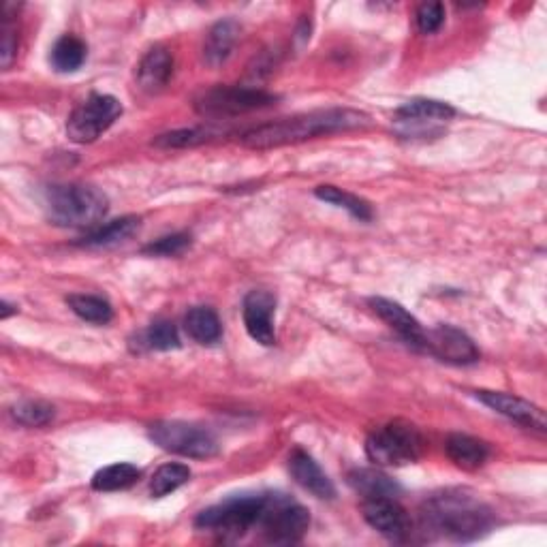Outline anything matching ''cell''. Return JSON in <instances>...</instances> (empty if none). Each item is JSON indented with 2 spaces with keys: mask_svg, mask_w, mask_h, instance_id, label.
Masks as SVG:
<instances>
[{
  "mask_svg": "<svg viewBox=\"0 0 547 547\" xmlns=\"http://www.w3.org/2000/svg\"><path fill=\"white\" fill-rule=\"evenodd\" d=\"M368 124L370 116L357 112V109H319V112L261 124V127L250 129L242 135V144L253 150H270L289 144H300L306 142V139H315L321 135L364 129Z\"/></svg>",
  "mask_w": 547,
  "mask_h": 547,
  "instance_id": "1",
  "label": "cell"
},
{
  "mask_svg": "<svg viewBox=\"0 0 547 547\" xmlns=\"http://www.w3.org/2000/svg\"><path fill=\"white\" fill-rule=\"evenodd\" d=\"M421 528L449 541H475L488 533L494 515L488 505L466 492H443L419 511Z\"/></svg>",
  "mask_w": 547,
  "mask_h": 547,
  "instance_id": "2",
  "label": "cell"
},
{
  "mask_svg": "<svg viewBox=\"0 0 547 547\" xmlns=\"http://www.w3.org/2000/svg\"><path fill=\"white\" fill-rule=\"evenodd\" d=\"M45 210L54 225L88 229L103 221L109 201L97 186L56 184L45 193Z\"/></svg>",
  "mask_w": 547,
  "mask_h": 547,
  "instance_id": "3",
  "label": "cell"
},
{
  "mask_svg": "<svg viewBox=\"0 0 547 547\" xmlns=\"http://www.w3.org/2000/svg\"><path fill=\"white\" fill-rule=\"evenodd\" d=\"M366 453L377 466L413 464L424 453V436L409 421L394 419L368 436Z\"/></svg>",
  "mask_w": 547,
  "mask_h": 547,
  "instance_id": "4",
  "label": "cell"
},
{
  "mask_svg": "<svg viewBox=\"0 0 547 547\" xmlns=\"http://www.w3.org/2000/svg\"><path fill=\"white\" fill-rule=\"evenodd\" d=\"M310 526V513L287 494H263L257 528L263 539L274 545L298 543Z\"/></svg>",
  "mask_w": 547,
  "mask_h": 547,
  "instance_id": "5",
  "label": "cell"
},
{
  "mask_svg": "<svg viewBox=\"0 0 547 547\" xmlns=\"http://www.w3.org/2000/svg\"><path fill=\"white\" fill-rule=\"evenodd\" d=\"M263 507V494L259 496H233L214 507L201 511L195 520L199 530H208L225 541L240 539L246 530L255 528Z\"/></svg>",
  "mask_w": 547,
  "mask_h": 547,
  "instance_id": "6",
  "label": "cell"
},
{
  "mask_svg": "<svg viewBox=\"0 0 547 547\" xmlns=\"http://www.w3.org/2000/svg\"><path fill=\"white\" fill-rule=\"evenodd\" d=\"M150 439L165 451L182 458L208 460L218 453V441L206 428L186 424V421H156L148 430Z\"/></svg>",
  "mask_w": 547,
  "mask_h": 547,
  "instance_id": "7",
  "label": "cell"
},
{
  "mask_svg": "<svg viewBox=\"0 0 547 547\" xmlns=\"http://www.w3.org/2000/svg\"><path fill=\"white\" fill-rule=\"evenodd\" d=\"M122 116V103L112 95H90L69 116L67 135L75 144H92Z\"/></svg>",
  "mask_w": 547,
  "mask_h": 547,
  "instance_id": "8",
  "label": "cell"
},
{
  "mask_svg": "<svg viewBox=\"0 0 547 547\" xmlns=\"http://www.w3.org/2000/svg\"><path fill=\"white\" fill-rule=\"evenodd\" d=\"M276 103V97L259 88H242V86H218L208 90L197 101V112L210 118H227L255 112V109L270 107Z\"/></svg>",
  "mask_w": 547,
  "mask_h": 547,
  "instance_id": "9",
  "label": "cell"
},
{
  "mask_svg": "<svg viewBox=\"0 0 547 547\" xmlns=\"http://www.w3.org/2000/svg\"><path fill=\"white\" fill-rule=\"evenodd\" d=\"M424 351L439 357L441 362L456 364V366L475 364L479 359L475 342L453 325H436L434 330L426 332Z\"/></svg>",
  "mask_w": 547,
  "mask_h": 547,
  "instance_id": "10",
  "label": "cell"
},
{
  "mask_svg": "<svg viewBox=\"0 0 547 547\" xmlns=\"http://www.w3.org/2000/svg\"><path fill=\"white\" fill-rule=\"evenodd\" d=\"M364 520L387 539H404L411 533V520L396 498H366Z\"/></svg>",
  "mask_w": 547,
  "mask_h": 547,
  "instance_id": "11",
  "label": "cell"
},
{
  "mask_svg": "<svg viewBox=\"0 0 547 547\" xmlns=\"http://www.w3.org/2000/svg\"><path fill=\"white\" fill-rule=\"evenodd\" d=\"M274 312H276V298L268 291H250L244 298L242 317H244L246 332L263 347H272L276 342Z\"/></svg>",
  "mask_w": 547,
  "mask_h": 547,
  "instance_id": "12",
  "label": "cell"
},
{
  "mask_svg": "<svg viewBox=\"0 0 547 547\" xmlns=\"http://www.w3.org/2000/svg\"><path fill=\"white\" fill-rule=\"evenodd\" d=\"M475 398L481 400L486 406H490V409L496 411L498 415L509 417L511 421H515V424L535 428V430H545L543 411L524 398L503 394V392H486V389L475 392Z\"/></svg>",
  "mask_w": 547,
  "mask_h": 547,
  "instance_id": "13",
  "label": "cell"
},
{
  "mask_svg": "<svg viewBox=\"0 0 547 547\" xmlns=\"http://www.w3.org/2000/svg\"><path fill=\"white\" fill-rule=\"evenodd\" d=\"M453 107L441 101L430 99H413L404 103L396 112V122L406 129V133L415 131H430L434 124H441L453 118Z\"/></svg>",
  "mask_w": 547,
  "mask_h": 547,
  "instance_id": "14",
  "label": "cell"
},
{
  "mask_svg": "<svg viewBox=\"0 0 547 547\" xmlns=\"http://www.w3.org/2000/svg\"><path fill=\"white\" fill-rule=\"evenodd\" d=\"M370 308L374 310V315H379L392 327L406 345H411L413 349H424V327H421V323L404 306L385 298H372Z\"/></svg>",
  "mask_w": 547,
  "mask_h": 547,
  "instance_id": "15",
  "label": "cell"
},
{
  "mask_svg": "<svg viewBox=\"0 0 547 547\" xmlns=\"http://www.w3.org/2000/svg\"><path fill=\"white\" fill-rule=\"evenodd\" d=\"M289 471L295 483L302 486L306 492H310L312 496H317L321 500H332L336 496L334 483L321 471V466L315 462V458L308 456L306 451L295 449L291 453Z\"/></svg>",
  "mask_w": 547,
  "mask_h": 547,
  "instance_id": "16",
  "label": "cell"
},
{
  "mask_svg": "<svg viewBox=\"0 0 547 547\" xmlns=\"http://www.w3.org/2000/svg\"><path fill=\"white\" fill-rule=\"evenodd\" d=\"M174 73V58L165 48H152L137 67V84L146 92H159Z\"/></svg>",
  "mask_w": 547,
  "mask_h": 547,
  "instance_id": "17",
  "label": "cell"
},
{
  "mask_svg": "<svg viewBox=\"0 0 547 547\" xmlns=\"http://www.w3.org/2000/svg\"><path fill=\"white\" fill-rule=\"evenodd\" d=\"M445 451L449 460L464 471H477L490 458V447L468 434H451L445 443Z\"/></svg>",
  "mask_w": 547,
  "mask_h": 547,
  "instance_id": "18",
  "label": "cell"
},
{
  "mask_svg": "<svg viewBox=\"0 0 547 547\" xmlns=\"http://www.w3.org/2000/svg\"><path fill=\"white\" fill-rule=\"evenodd\" d=\"M349 486L366 498H398V483L379 468H355L349 473Z\"/></svg>",
  "mask_w": 547,
  "mask_h": 547,
  "instance_id": "19",
  "label": "cell"
},
{
  "mask_svg": "<svg viewBox=\"0 0 547 547\" xmlns=\"http://www.w3.org/2000/svg\"><path fill=\"white\" fill-rule=\"evenodd\" d=\"M238 33L240 28L233 20H223L212 26L206 45H203V58L210 67H221L223 62H227L233 48H236Z\"/></svg>",
  "mask_w": 547,
  "mask_h": 547,
  "instance_id": "20",
  "label": "cell"
},
{
  "mask_svg": "<svg viewBox=\"0 0 547 547\" xmlns=\"http://www.w3.org/2000/svg\"><path fill=\"white\" fill-rule=\"evenodd\" d=\"M184 330L199 345H216L223 336L221 319L216 312L208 306H197L186 312L184 317Z\"/></svg>",
  "mask_w": 547,
  "mask_h": 547,
  "instance_id": "21",
  "label": "cell"
},
{
  "mask_svg": "<svg viewBox=\"0 0 547 547\" xmlns=\"http://www.w3.org/2000/svg\"><path fill=\"white\" fill-rule=\"evenodd\" d=\"M139 218L137 216H122L116 218V221L107 223L92 233H88L86 238H82V246L88 248H103V246H116L120 242H127L133 233L139 229Z\"/></svg>",
  "mask_w": 547,
  "mask_h": 547,
  "instance_id": "22",
  "label": "cell"
},
{
  "mask_svg": "<svg viewBox=\"0 0 547 547\" xmlns=\"http://www.w3.org/2000/svg\"><path fill=\"white\" fill-rule=\"evenodd\" d=\"M142 477V471L135 464L129 462H118L112 466H105L101 471L95 473L92 477V488L97 492H120V490H129L131 486Z\"/></svg>",
  "mask_w": 547,
  "mask_h": 547,
  "instance_id": "23",
  "label": "cell"
},
{
  "mask_svg": "<svg viewBox=\"0 0 547 547\" xmlns=\"http://www.w3.org/2000/svg\"><path fill=\"white\" fill-rule=\"evenodd\" d=\"M315 195H317V199H321L325 203H332V206H336V208L347 210L351 216L357 218V221H366V223L372 221L370 203L359 199L353 193L338 189V186H330V184L319 186V189H315Z\"/></svg>",
  "mask_w": 547,
  "mask_h": 547,
  "instance_id": "24",
  "label": "cell"
},
{
  "mask_svg": "<svg viewBox=\"0 0 547 547\" xmlns=\"http://www.w3.org/2000/svg\"><path fill=\"white\" fill-rule=\"evenodd\" d=\"M71 310L75 312L77 317L88 321V323H95V325H105L114 319V308L112 304H109L107 300L99 298V295H86V293H80V295H71V298L67 300Z\"/></svg>",
  "mask_w": 547,
  "mask_h": 547,
  "instance_id": "25",
  "label": "cell"
},
{
  "mask_svg": "<svg viewBox=\"0 0 547 547\" xmlns=\"http://www.w3.org/2000/svg\"><path fill=\"white\" fill-rule=\"evenodd\" d=\"M86 43L73 35L62 37L52 50V65L60 73H71L77 71L86 60Z\"/></svg>",
  "mask_w": 547,
  "mask_h": 547,
  "instance_id": "26",
  "label": "cell"
},
{
  "mask_svg": "<svg viewBox=\"0 0 547 547\" xmlns=\"http://www.w3.org/2000/svg\"><path fill=\"white\" fill-rule=\"evenodd\" d=\"M189 479H191V468L189 466L176 464V462L163 464L159 471L152 475L150 494H152V498L169 496L171 492H176L178 488H182L184 483H189Z\"/></svg>",
  "mask_w": 547,
  "mask_h": 547,
  "instance_id": "27",
  "label": "cell"
},
{
  "mask_svg": "<svg viewBox=\"0 0 547 547\" xmlns=\"http://www.w3.org/2000/svg\"><path fill=\"white\" fill-rule=\"evenodd\" d=\"M13 419L28 428H43L54 419V406L41 400H22L11 409Z\"/></svg>",
  "mask_w": 547,
  "mask_h": 547,
  "instance_id": "28",
  "label": "cell"
},
{
  "mask_svg": "<svg viewBox=\"0 0 547 547\" xmlns=\"http://www.w3.org/2000/svg\"><path fill=\"white\" fill-rule=\"evenodd\" d=\"M144 342L148 349L154 351H171L180 347V336L176 325L171 321H156L144 332Z\"/></svg>",
  "mask_w": 547,
  "mask_h": 547,
  "instance_id": "29",
  "label": "cell"
},
{
  "mask_svg": "<svg viewBox=\"0 0 547 547\" xmlns=\"http://www.w3.org/2000/svg\"><path fill=\"white\" fill-rule=\"evenodd\" d=\"M210 137L212 133L208 129H178L161 135L154 144L159 148H191L208 142Z\"/></svg>",
  "mask_w": 547,
  "mask_h": 547,
  "instance_id": "30",
  "label": "cell"
},
{
  "mask_svg": "<svg viewBox=\"0 0 547 547\" xmlns=\"http://www.w3.org/2000/svg\"><path fill=\"white\" fill-rule=\"evenodd\" d=\"M189 246H191V236H186V233H174V236H165L161 240L148 244L144 248V253L154 257H174L184 253Z\"/></svg>",
  "mask_w": 547,
  "mask_h": 547,
  "instance_id": "31",
  "label": "cell"
},
{
  "mask_svg": "<svg viewBox=\"0 0 547 547\" xmlns=\"http://www.w3.org/2000/svg\"><path fill=\"white\" fill-rule=\"evenodd\" d=\"M445 22V7L441 3H424L417 9V26L424 35H432Z\"/></svg>",
  "mask_w": 547,
  "mask_h": 547,
  "instance_id": "32",
  "label": "cell"
},
{
  "mask_svg": "<svg viewBox=\"0 0 547 547\" xmlns=\"http://www.w3.org/2000/svg\"><path fill=\"white\" fill-rule=\"evenodd\" d=\"M15 56H18V35H15V28L5 22L3 45H0V65H3V69H9L13 65Z\"/></svg>",
  "mask_w": 547,
  "mask_h": 547,
  "instance_id": "33",
  "label": "cell"
},
{
  "mask_svg": "<svg viewBox=\"0 0 547 547\" xmlns=\"http://www.w3.org/2000/svg\"><path fill=\"white\" fill-rule=\"evenodd\" d=\"M13 312H18V310H15L9 302H3V310H0V319H9V315H13Z\"/></svg>",
  "mask_w": 547,
  "mask_h": 547,
  "instance_id": "34",
  "label": "cell"
}]
</instances>
